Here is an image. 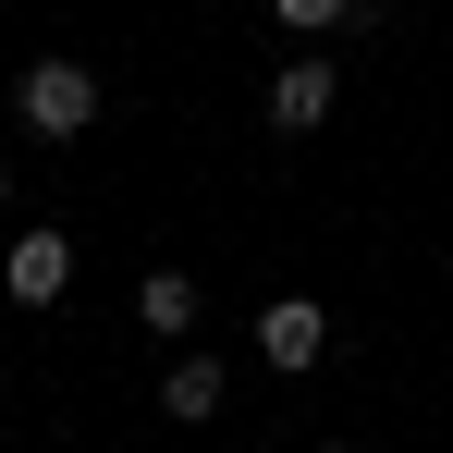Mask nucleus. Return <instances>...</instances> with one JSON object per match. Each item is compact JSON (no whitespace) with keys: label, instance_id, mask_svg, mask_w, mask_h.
<instances>
[{"label":"nucleus","instance_id":"f257e3e1","mask_svg":"<svg viewBox=\"0 0 453 453\" xmlns=\"http://www.w3.org/2000/svg\"><path fill=\"white\" fill-rule=\"evenodd\" d=\"M12 111H25V135H86V123H98V74H86V62H37Z\"/></svg>","mask_w":453,"mask_h":453},{"label":"nucleus","instance_id":"f03ea898","mask_svg":"<svg viewBox=\"0 0 453 453\" xmlns=\"http://www.w3.org/2000/svg\"><path fill=\"white\" fill-rule=\"evenodd\" d=\"M257 356H270V368L295 380V368H319V356H331V319H319V306L306 295H282V306H257Z\"/></svg>","mask_w":453,"mask_h":453},{"label":"nucleus","instance_id":"7ed1b4c3","mask_svg":"<svg viewBox=\"0 0 453 453\" xmlns=\"http://www.w3.org/2000/svg\"><path fill=\"white\" fill-rule=\"evenodd\" d=\"M0 282H12V306H50L62 282H74V245H62V233H12V257H0Z\"/></svg>","mask_w":453,"mask_h":453},{"label":"nucleus","instance_id":"20e7f679","mask_svg":"<svg viewBox=\"0 0 453 453\" xmlns=\"http://www.w3.org/2000/svg\"><path fill=\"white\" fill-rule=\"evenodd\" d=\"M331 98H343V86H331V62H282V74H270V135L331 123Z\"/></svg>","mask_w":453,"mask_h":453},{"label":"nucleus","instance_id":"39448f33","mask_svg":"<svg viewBox=\"0 0 453 453\" xmlns=\"http://www.w3.org/2000/svg\"><path fill=\"white\" fill-rule=\"evenodd\" d=\"M159 404H172V417H221V356H209V343H196V356H172Z\"/></svg>","mask_w":453,"mask_h":453},{"label":"nucleus","instance_id":"423d86ee","mask_svg":"<svg viewBox=\"0 0 453 453\" xmlns=\"http://www.w3.org/2000/svg\"><path fill=\"white\" fill-rule=\"evenodd\" d=\"M135 319H148V331H184V319H196V282H184V270H148Z\"/></svg>","mask_w":453,"mask_h":453},{"label":"nucleus","instance_id":"0eeeda50","mask_svg":"<svg viewBox=\"0 0 453 453\" xmlns=\"http://www.w3.org/2000/svg\"><path fill=\"white\" fill-rule=\"evenodd\" d=\"M270 12H282V25H295V37H319V25H343V12H356V0H270Z\"/></svg>","mask_w":453,"mask_h":453},{"label":"nucleus","instance_id":"6e6552de","mask_svg":"<svg viewBox=\"0 0 453 453\" xmlns=\"http://www.w3.org/2000/svg\"><path fill=\"white\" fill-rule=\"evenodd\" d=\"M319 453H356V441H319Z\"/></svg>","mask_w":453,"mask_h":453}]
</instances>
